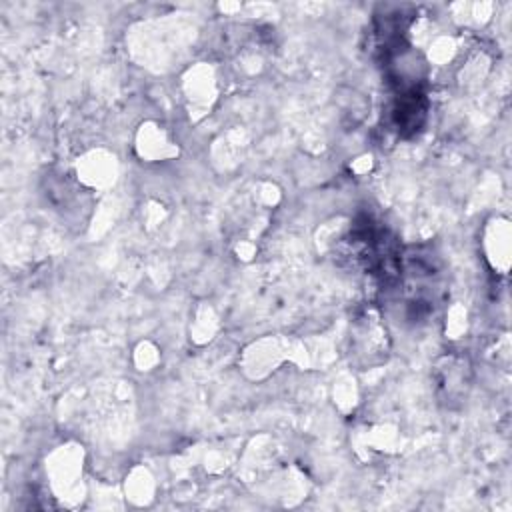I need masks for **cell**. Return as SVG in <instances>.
Listing matches in <instances>:
<instances>
[{
	"label": "cell",
	"instance_id": "cell-3",
	"mask_svg": "<svg viewBox=\"0 0 512 512\" xmlns=\"http://www.w3.org/2000/svg\"><path fill=\"white\" fill-rule=\"evenodd\" d=\"M58 184H60L64 194H54V192L48 190L46 196H50V200L54 204V210H60L64 218H70L72 214L78 212V208L82 210V206H86L84 200H82V196H86V190H82V186L72 184L68 178H60Z\"/></svg>",
	"mask_w": 512,
	"mask_h": 512
},
{
	"label": "cell",
	"instance_id": "cell-2",
	"mask_svg": "<svg viewBox=\"0 0 512 512\" xmlns=\"http://www.w3.org/2000/svg\"><path fill=\"white\" fill-rule=\"evenodd\" d=\"M436 396L446 408L460 406L472 386V368L466 356L446 354L434 366Z\"/></svg>",
	"mask_w": 512,
	"mask_h": 512
},
{
	"label": "cell",
	"instance_id": "cell-1",
	"mask_svg": "<svg viewBox=\"0 0 512 512\" xmlns=\"http://www.w3.org/2000/svg\"><path fill=\"white\" fill-rule=\"evenodd\" d=\"M390 340L376 310L360 312L350 326V354L362 368L382 364L388 358Z\"/></svg>",
	"mask_w": 512,
	"mask_h": 512
}]
</instances>
